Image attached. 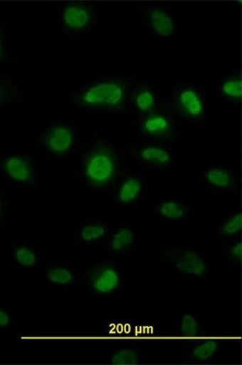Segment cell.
I'll return each instance as SVG.
<instances>
[{"mask_svg": "<svg viewBox=\"0 0 242 365\" xmlns=\"http://www.w3.org/2000/svg\"><path fill=\"white\" fill-rule=\"evenodd\" d=\"M77 173L87 190L110 191L123 173L120 147L103 137L94 136L78 152Z\"/></svg>", "mask_w": 242, "mask_h": 365, "instance_id": "cell-1", "label": "cell"}, {"mask_svg": "<svg viewBox=\"0 0 242 365\" xmlns=\"http://www.w3.org/2000/svg\"><path fill=\"white\" fill-rule=\"evenodd\" d=\"M134 78L101 76L88 79L75 97L76 105L95 112H117L128 104Z\"/></svg>", "mask_w": 242, "mask_h": 365, "instance_id": "cell-2", "label": "cell"}, {"mask_svg": "<svg viewBox=\"0 0 242 365\" xmlns=\"http://www.w3.org/2000/svg\"><path fill=\"white\" fill-rule=\"evenodd\" d=\"M172 98L171 110L180 121L190 124L209 122V99L202 88L191 83H181Z\"/></svg>", "mask_w": 242, "mask_h": 365, "instance_id": "cell-3", "label": "cell"}, {"mask_svg": "<svg viewBox=\"0 0 242 365\" xmlns=\"http://www.w3.org/2000/svg\"><path fill=\"white\" fill-rule=\"evenodd\" d=\"M146 25L148 36L154 38L178 37L183 29L184 14L168 4H149Z\"/></svg>", "mask_w": 242, "mask_h": 365, "instance_id": "cell-4", "label": "cell"}, {"mask_svg": "<svg viewBox=\"0 0 242 365\" xmlns=\"http://www.w3.org/2000/svg\"><path fill=\"white\" fill-rule=\"evenodd\" d=\"M87 290L95 295H109L120 292L125 275L122 267L111 260H105L83 272Z\"/></svg>", "mask_w": 242, "mask_h": 365, "instance_id": "cell-5", "label": "cell"}, {"mask_svg": "<svg viewBox=\"0 0 242 365\" xmlns=\"http://www.w3.org/2000/svg\"><path fill=\"white\" fill-rule=\"evenodd\" d=\"M63 31L74 36H86L98 24V9L84 2L66 4L60 11Z\"/></svg>", "mask_w": 242, "mask_h": 365, "instance_id": "cell-6", "label": "cell"}, {"mask_svg": "<svg viewBox=\"0 0 242 365\" xmlns=\"http://www.w3.org/2000/svg\"><path fill=\"white\" fill-rule=\"evenodd\" d=\"M174 146V143L155 140L137 145L132 151L136 168L158 170L170 167L176 159Z\"/></svg>", "mask_w": 242, "mask_h": 365, "instance_id": "cell-7", "label": "cell"}, {"mask_svg": "<svg viewBox=\"0 0 242 365\" xmlns=\"http://www.w3.org/2000/svg\"><path fill=\"white\" fill-rule=\"evenodd\" d=\"M75 128L66 122L57 123L41 136L40 151L48 158H61L73 152L75 146Z\"/></svg>", "mask_w": 242, "mask_h": 365, "instance_id": "cell-8", "label": "cell"}, {"mask_svg": "<svg viewBox=\"0 0 242 365\" xmlns=\"http://www.w3.org/2000/svg\"><path fill=\"white\" fill-rule=\"evenodd\" d=\"M148 182L143 171L123 173L114 187L112 207H128L140 203L146 197Z\"/></svg>", "mask_w": 242, "mask_h": 365, "instance_id": "cell-9", "label": "cell"}, {"mask_svg": "<svg viewBox=\"0 0 242 365\" xmlns=\"http://www.w3.org/2000/svg\"><path fill=\"white\" fill-rule=\"evenodd\" d=\"M196 178L210 190L221 193L231 191L236 182L233 161L229 158H216L199 170Z\"/></svg>", "mask_w": 242, "mask_h": 365, "instance_id": "cell-10", "label": "cell"}, {"mask_svg": "<svg viewBox=\"0 0 242 365\" xmlns=\"http://www.w3.org/2000/svg\"><path fill=\"white\" fill-rule=\"evenodd\" d=\"M172 270L186 279H206L210 272L207 255L194 247H183L174 259Z\"/></svg>", "mask_w": 242, "mask_h": 365, "instance_id": "cell-11", "label": "cell"}, {"mask_svg": "<svg viewBox=\"0 0 242 365\" xmlns=\"http://www.w3.org/2000/svg\"><path fill=\"white\" fill-rule=\"evenodd\" d=\"M174 113L172 110H161L141 115L137 120V130L147 138L169 139L176 131Z\"/></svg>", "mask_w": 242, "mask_h": 365, "instance_id": "cell-12", "label": "cell"}, {"mask_svg": "<svg viewBox=\"0 0 242 365\" xmlns=\"http://www.w3.org/2000/svg\"><path fill=\"white\" fill-rule=\"evenodd\" d=\"M0 168L4 177L9 182L24 186L37 184L36 168L31 159L26 155L6 156L0 164Z\"/></svg>", "mask_w": 242, "mask_h": 365, "instance_id": "cell-13", "label": "cell"}, {"mask_svg": "<svg viewBox=\"0 0 242 365\" xmlns=\"http://www.w3.org/2000/svg\"><path fill=\"white\" fill-rule=\"evenodd\" d=\"M137 232L132 221H119L114 223L107 237V245L112 255L129 257L135 253L137 248Z\"/></svg>", "mask_w": 242, "mask_h": 365, "instance_id": "cell-14", "label": "cell"}, {"mask_svg": "<svg viewBox=\"0 0 242 365\" xmlns=\"http://www.w3.org/2000/svg\"><path fill=\"white\" fill-rule=\"evenodd\" d=\"M114 223L105 218H91L77 222L75 242L78 245L98 244L107 238Z\"/></svg>", "mask_w": 242, "mask_h": 365, "instance_id": "cell-15", "label": "cell"}, {"mask_svg": "<svg viewBox=\"0 0 242 365\" xmlns=\"http://www.w3.org/2000/svg\"><path fill=\"white\" fill-rule=\"evenodd\" d=\"M43 277L50 287L56 290H67L75 287L80 279H83V273L67 264H50L43 269Z\"/></svg>", "mask_w": 242, "mask_h": 365, "instance_id": "cell-16", "label": "cell"}, {"mask_svg": "<svg viewBox=\"0 0 242 365\" xmlns=\"http://www.w3.org/2000/svg\"><path fill=\"white\" fill-rule=\"evenodd\" d=\"M190 212L189 205L179 195L164 194L154 205V215L159 220L177 222L182 220Z\"/></svg>", "mask_w": 242, "mask_h": 365, "instance_id": "cell-17", "label": "cell"}, {"mask_svg": "<svg viewBox=\"0 0 242 365\" xmlns=\"http://www.w3.org/2000/svg\"><path fill=\"white\" fill-rule=\"evenodd\" d=\"M242 97L240 72L222 77L218 85V99L221 108L233 110L241 104Z\"/></svg>", "mask_w": 242, "mask_h": 365, "instance_id": "cell-18", "label": "cell"}, {"mask_svg": "<svg viewBox=\"0 0 242 365\" xmlns=\"http://www.w3.org/2000/svg\"><path fill=\"white\" fill-rule=\"evenodd\" d=\"M130 101L141 115L154 112L159 108L160 98L157 88L152 85H138L133 82Z\"/></svg>", "mask_w": 242, "mask_h": 365, "instance_id": "cell-19", "label": "cell"}, {"mask_svg": "<svg viewBox=\"0 0 242 365\" xmlns=\"http://www.w3.org/2000/svg\"><path fill=\"white\" fill-rule=\"evenodd\" d=\"M222 342L216 337L198 339L191 342L186 352V360L190 364L209 363L220 353Z\"/></svg>", "mask_w": 242, "mask_h": 365, "instance_id": "cell-20", "label": "cell"}, {"mask_svg": "<svg viewBox=\"0 0 242 365\" xmlns=\"http://www.w3.org/2000/svg\"><path fill=\"white\" fill-rule=\"evenodd\" d=\"M206 328V319L197 313L188 311L177 319L176 334L184 341L192 342L204 334Z\"/></svg>", "mask_w": 242, "mask_h": 365, "instance_id": "cell-21", "label": "cell"}, {"mask_svg": "<svg viewBox=\"0 0 242 365\" xmlns=\"http://www.w3.org/2000/svg\"><path fill=\"white\" fill-rule=\"evenodd\" d=\"M144 354L132 342L125 341L115 346L110 354V363L117 365H134L144 362Z\"/></svg>", "mask_w": 242, "mask_h": 365, "instance_id": "cell-22", "label": "cell"}, {"mask_svg": "<svg viewBox=\"0 0 242 365\" xmlns=\"http://www.w3.org/2000/svg\"><path fill=\"white\" fill-rule=\"evenodd\" d=\"M11 255L14 265L19 268H34L40 262L38 249L28 244L18 243L11 245Z\"/></svg>", "mask_w": 242, "mask_h": 365, "instance_id": "cell-23", "label": "cell"}, {"mask_svg": "<svg viewBox=\"0 0 242 365\" xmlns=\"http://www.w3.org/2000/svg\"><path fill=\"white\" fill-rule=\"evenodd\" d=\"M242 216L239 207H236L230 212L225 220L216 228L217 236L232 237L238 235L241 230Z\"/></svg>", "mask_w": 242, "mask_h": 365, "instance_id": "cell-24", "label": "cell"}, {"mask_svg": "<svg viewBox=\"0 0 242 365\" xmlns=\"http://www.w3.org/2000/svg\"><path fill=\"white\" fill-rule=\"evenodd\" d=\"M221 257L229 268L238 267L241 261V240L234 238L229 240L221 249Z\"/></svg>", "mask_w": 242, "mask_h": 365, "instance_id": "cell-25", "label": "cell"}, {"mask_svg": "<svg viewBox=\"0 0 242 365\" xmlns=\"http://www.w3.org/2000/svg\"><path fill=\"white\" fill-rule=\"evenodd\" d=\"M15 317L10 308L0 304V333H6L14 327Z\"/></svg>", "mask_w": 242, "mask_h": 365, "instance_id": "cell-26", "label": "cell"}, {"mask_svg": "<svg viewBox=\"0 0 242 365\" xmlns=\"http://www.w3.org/2000/svg\"><path fill=\"white\" fill-rule=\"evenodd\" d=\"M4 200H3V194L1 191H0V227H1L4 221Z\"/></svg>", "mask_w": 242, "mask_h": 365, "instance_id": "cell-27", "label": "cell"}, {"mask_svg": "<svg viewBox=\"0 0 242 365\" xmlns=\"http://www.w3.org/2000/svg\"><path fill=\"white\" fill-rule=\"evenodd\" d=\"M2 99H3L2 91H0V104H1Z\"/></svg>", "mask_w": 242, "mask_h": 365, "instance_id": "cell-28", "label": "cell"}, {"mask_svg": "<svg viewBox=\"0 0 242 365\" xmlns=\"http://www.w3.org/2000/svg\"><path fill=\"white\" fill-rule=\"evenodd\" d=\"M1 53H2V44H1V41H0V56H1Z\"/></svg>", "mask_w": 242, "mask_h": 365, "instance_id": "cell-29", "label": "cell"}]
</instances>
